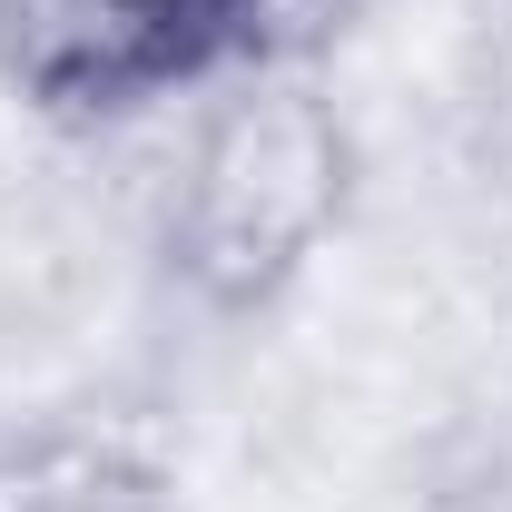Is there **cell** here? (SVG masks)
<instances>
[{"mask_svg": "<svg viewBox=\"0 0 512 512\" xmlns=\"http://www.w3.org/2000/svg\"><path fill=\"white\" fill-rule=\"evenodd\" d=\"M355 197V138L306 79L237 69V89L197 119L178 188H168V266L197 306L256 316L276 306L316 247L345 227Z\"/></svg>", "mask_w": 512, "mask_h": 512, "instance_id": "cell-1", "label": "cell"}, {"mask_svg": "<svg viewBox=\"0 0 512 512\" xmlns=\"http://www.w3.org/2000/svg\"><path fill=\"white\" fill-rule=\"evenodd\" d=\"M237 69H256V0H0V79L69 128Z\"/></svg>", "mask_w": 512, "mask_h": 512, "instance_id": "cell-2", "label": "cell"}, {"mask_svg": "<svg viewBox=\"0 0 512 512\" xmlns=\"http://www.w3.org/2000/svg\"><path fill=\"white\" fill-rule=\"evenodd\" d=\"M365 10H375V0H256V69L306 60V50H325V40H345Z\"/></svg>", "mask_w": 512, "mask_h": 512, "instance_id": "cell-3", "label": "cell"}]
</instances>
